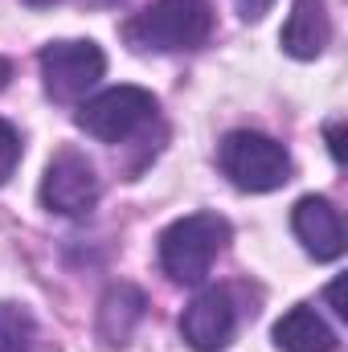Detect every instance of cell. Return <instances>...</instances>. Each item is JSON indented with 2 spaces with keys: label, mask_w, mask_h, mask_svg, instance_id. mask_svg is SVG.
Instances as JSON below:
<instances>
[{
  "label": "cell",
  "mask_w": 348,
  "mask_h": 352,
  "mask_svg": "<svg viewBox=\"0 0 348 352\" xmlns=\"http://www.w3.org/2000/svg\"><path fill=\"white\" fill-rule=\"evenodd\" d=\"M209 33H213V8L205 0H152L123 25V41L135 54L201 50Z\"/></svg>",
  "instance_id": "6da1fadb"
},
{
  "label": "cell",
  "mask_w": 348,
  "mask_h": 352,
  "mask_svg": "<svg viewBox=\"0 0 348 352\" xmlns=\"http://www.w3.org/2000/svg\"><path fill=\"white\" fill-rule=\"evenodd\" d=\"M230 242V221L217 213H188L160 234V266L173 283H201Z\"/></svg>",
  "instance_id": "7a4b0ae2"
},
{
  "label": "cell",
  "mask_w": 348,
  "mask_h": 352,
  "mask_svg": "<svg viewBox=\"0 0 348 352\" xmlns=\"http://www.w3.org/2000/svg\"><path fill=\"white\" fill-rule=\"evenodd\" d=\"M217 164L246 192H274L291 180V156L279 140L259 131H230L217 148Z\"/></svg>",
  "instance_id": "3957f363"
},
{
  "label": "cell",
  "mask_w": 348,
  "mask_h": 352,
  "mask_svg": "<svg viewBox=\"0 0 348 352\" xmlns=\"http://www.w3.org/2000/svg\"><path fill=\"white\" fill-rule=\"evenodd\" d=\"M74 119L98 144H123L156 119V94L144 87H111L87 98Z\"/></svg>",
  "instance_id": "277c9868"
},
{
  "label": "cell",
  "mask_w": 348,
  "mask_h": 352,
  "mask_svg": "<svg viewBox=\"0 0 348 352\" xmlns=\"http://www.w3.org/2000/svg\"><path fill=\"white\" fill-rule=\"evenodd\" d=\"M107 70V58L94 41H50L41 50V78L54 102L83 98Z\"/></svg>",
  "instance_id": "5b68a950"
},
{
  "label": "cell",
  "mask_w": 348,
  "mask_h": 352,
  "mask_svg": "<svg viewBox=\"0 0 348 352\" xmlns=\"http://www.w3.org/2000/svg\"><path fill=\"white\" fill-rule=\"evenodd\" d=\"M98 192H102V184H98L94 164L74 148H62L41 176V205L50 213H62V217L90 213L98 205Z\"/></svg>",
  "instance_id": "8992f818"
},
{
  "label": "cell",
  "mask_w": 348,
  "mask_h": 352,
  "mask_svg": "<svg viewBox=\"0 0 348 352\" xmlns=\"http://www.w3.org/2000/svg\"><path fill=\"white\" fill-rule=\"evenodd\" d=\"M234 332H238V307H234L230 291H221V287L201 291L180 316V336L197 352H221L234 340Z\"/></svg>",
  "instance_id": "52a82bcc"
},
{
  "label": "cell",
  "mask_w": 348,
  "mask_h": 352,
  "mask_svg": "<svg viewBox=\"0 0 348 352\" xmlns=\"http://www.w3.org/2000/svg\"><path fill=\"white\" fill-rule=\"evenodd\" d=\"M291 230L316 263H332L345 254V221L328 197H303L291 209Z\"/></svg>",
  "instance_id": "ba28073f"
},
{
  "label": "cell",
  "mask_w": 348,
  "mask_h": 352,
  "mask_svg": "<svg viewBox=\"0 0 348 352\" xmlns=\"http://www.w3.org/2000/svg\"><path fill=\"white\" fill-rule=\"evenodd\" d=\"M332 41V21H328V0H295L291 16L283 25V50L299 62H312L328 50Z\"/></svg>",
  "instance_id": "9c48e42d"
},
{
  "label": "cell",
  "mask_w": 348,
  "mask_h": 352,
  "mask_svg": "<svg viewBox=\"0 0 348 352\" xmlns=\"http://www.w3.org/2000/svg\"><path fill=\"white\" fill-rule=\"evenodd\" d=\"M144 307H148V299H144L140 287H131V283L107 287V295L98 303V340L107 349H123L131 340L135 324L144 320Z\"/></svg>",
  "instance_id": "30bf717a"
},
{
  "label": "cell",
  "mask_w": 348,
  "mask_h": 352,
  "mask_svg": "<svg viewBox=\"0 0 348 352\" xmlns=\"http://www.w3.org/2000/svg\"><path fill=\"white\" fill-rule=\"evenodd\" d=\"M274 344L283 352H332L336 349V332L324 324V316L316 307L299 303L274 324Z\"/></svg>",
  "instance_id": "8fae6325"
},
{
  "label": "cell",
  "mask_w": 348,
  "mask_h": 352,
  "mask_svg": "<svg viewBox=\"0 0 348 352\" xmlns=\"http://www.w3.org/2000/svg\"><path fill=\"white\" fill-rule=\"evenodd\" d=\"M0 352H41V328L25 303H0Z\"/></svg>",
  "instance_id": "7c38bea8"
},
{
  "label": "cell",
  "mask_w": 348,
  "mask_h": 352,
  "mask_svg": "<svg viewBox=\"0 0 348 352\" xmlns=\"http://www.w3.org/2000/svg\"><path fill=\"white\" fill-rule=\"evenodd\" d=\"M17 164H21V135L12 123L0 119V184L17 173Z\"/></svg>",
  "instance_id": "4fadbf2b"
},
{
  "label": "cell",
  "mask_w": 348,
  "mask_h": 352,
  "mask_svg": "<svg viewBox=\"0 0 348 352\" xmlns=\"http://www.w3.org/2000/svg\"><path fill=\"white\" fill-rule=\"evenodd\" d=\"M328 148H332V160L345 164V123H328Z\"/></svg>",
  "instance_id": "5bb4252c"
},
{
  "label": "cell",
  "mask_w": 348,
  "mask_h": 352,
  "mask_svg": "<svg viewBox=\"0 0 348 352\" xmlns=\"http://www.w3.org/2000/svg\"><path fill=\"white\" fill-rule=\"evenodd\" d=\"M270 4H274V0H238V12H242L246 21H262V16L270 12Z\"/></svg>",
  "instance_id": "9a60e30c"
},
{
  "label": "cell",
  "mask_w": 348,
  "mask_h": 352,
  "mask_svg": "<svg viewBox=\"0 0 348 352\" xmlns=\"http://www.w3.org/2000/svg\"><path fill=\"white\" fill-rule=\"evenodd\" d=\"M328 303L336 307V316H348V307H345V278H336V283L328 287Z\"/></svg>",
  "instance_id": "2e32d148"
},
{
  "label": "cell",
  "mask_w": 348,
  "mask_h": 352,
  "mask_svg": "<svg viewBox=\"0 0 348 352\" xmlns=\"http://www.w3.org/2000/svg\"><path fill=\"white\" fill-rule=\"evenodd\" d=\"M8 78H12V62H8V58H0V90L8 87Z\"/></svg>",
  "instance_id": "e0dca14e"
}]
</instances>
